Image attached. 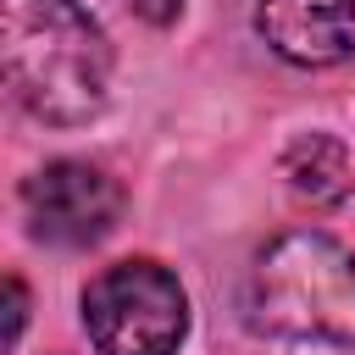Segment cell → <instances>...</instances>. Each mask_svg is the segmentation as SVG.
Instances as JSON below:
<instances>
[{
	"label": "cell",
	"instance_id": "1",
	"mask_svg": "<svg viewBox=\"0 0 355 355\" xmlns=\"http://www.w3.org/2000/svg\"><path fill=\"white\" fill-rule=\"evenodd\" d=\"M0 61L11 100L55 128L89 122L111 89V44L78 0H0Z\"/></svg>",
	"mask_w": 355,
	"mask_h": 355
},
{
	"label": "cell",
	"instance_id": "2",
	"mask_svg": "<svg viewBox=\"0 0 355 355\" xmlns=\"http://www.w3.org/2000/svg\"><path fill=\"white\" fill-rule=\"evenodd\" d=\"M244 316L272 338L355 349V255L316 227L277 233L250 266Z\"/></svg>",
	"mask_w": 355,
	"mask_h": 355
},
{
	"label": "cell",
	"instance_id": "3",
	"mask_svg": "<svg viewBox=\"0 0 355 355\" xmlns=\"http://www.w3.org/2000/svg\"><path fill=\"white\" fill-rule=\"evenodd\" d=\"M83 333L100 355H178L189 294L161 261H116L83 288Z\"/></svg>",
	"mask_w": 355,
	"mask_h": 355
},
{
	"label": "cell",
	"instance_id": "4",
	"mask_svg": "<svg viewBox=\"0 0 355 355\" xmlns=\"http://www.w3.org/2000/svg\"><path fill=\"white\" fill-rule=\"evenodd\" d=\"M22 216L39 244H100L122 216V183L94 161H50L22 183Z\"/></svg>",
	"mask_w": 355,
	"mask_h": 355
},
{
	"label": "cell",
	"instance_id": "5",
	"mask_svg": "<svg viewBox=\"0 0 355 355\" xmlns=\"http://www.w3.org/2000/svg\"><path fill=\"white\" fill-rule=\"evenodd\" d=\"M255 28L294 67L355 61V0H261Z\"/></svg>",
	"mask_w": 355,
	"mask_h": 355
},
{
	"label": "cell",
	"instance_id": "6",
	"mask_svg": "<svg viewBox=\"0 0 355 355\" xmlns=\"http://www.w3.org/2000/svg\"><path fill=\"white\" fill-rule=\"evenodd\" d=\"M283 178L288 189L305 200V205H338L349 189H355V166H349V150L327 133H300L288 150H283Z\"/></svg>",
	"mask_w": 355,
	"mask_h": 355
},
{
	"label": "cell",
	"instance_id": "7",
	"mask_svg": "<svg viewBox=\"0 0 355 355\" xmlns=\"http://www.w3.org/2000/svg\"><path fill=\"white\" fill-rule=\"evenodd\" d=\"M22 322H28V294H22L17 277H6V344H17Z\"/></svg>",
	"mask_w": 355,
	"mask_h": 355
},
{
	"label": "cell",
	"instance_id": "8",
	"mask_svg": "<svg viewBox=\"0 0 355 355\" xmlns=\"http://www.w3.org/2000/svg\"><path fill=\"white\" fill-rule=\"evenodd\" d=\"M144 17H155V22H166V17H178V0H133Z\"/></svg>",
	"mask_w": 355,
	"mask_h": 355
}]
</instances>
